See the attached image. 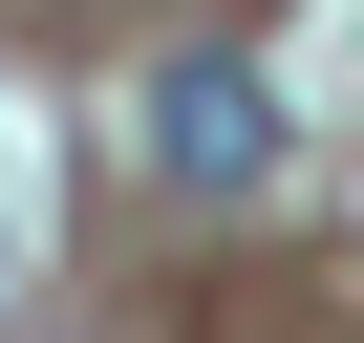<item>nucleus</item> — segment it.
<instances>
[{
  "label": "nucleus",
  "instance_id": "nucleus-1",
  "mask_svg": "<svg viewBox=\"0 0 364 343\" xmlns=\"http://www.w3.org/2000/svg\"><path fill=\"white\" fill-rule=\"evenodd\" d=\"M150 172L171 194H257L279 172V86L257 65H150Z\"/></svg>",
  "mask_w": 364,
  "mask_h": 343
}]
</instances>
